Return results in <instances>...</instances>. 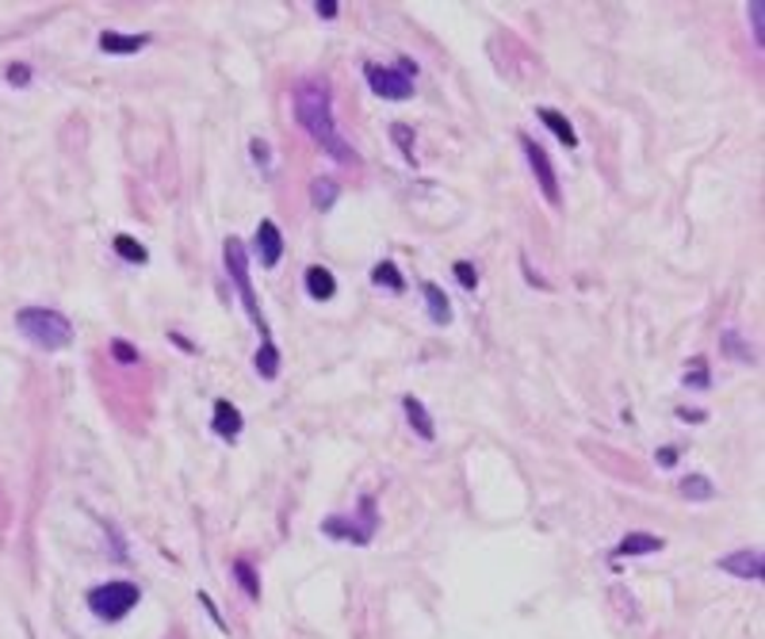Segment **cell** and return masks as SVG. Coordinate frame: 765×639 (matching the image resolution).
Masks as SVG:
<instances>
[{"instance_id":"23","label":"cell","mask_w":765,"mask_h":639,"mask_svg":"<svg viewBox=\"0 0 765 639\" xmlns=\"http://www.w3.org/2000/svg\"><path fill=\"white\" fill-rule=\"evenodd\" d=\"M685 383H693V387H708V364L700 361H693V367H689V375H685Z\"/></svg>"},{"instance_id":"1","label":"cell","mask_w":765,"mask_h":639,"mask_svg":"<svg viewBox=\"0 0 765 639\" xmlns=\"http://www.w3.org/2000/svg\"><path fill=\"white\" fill-rule=\"evenodd\" d=\"M295 119L303 122L306 135H311L330 157H337V161H345V165L356 161V150L345 142V138H341L337 119H333V100H330L325 81L298 85V89H295Z\"/></svg>"},{"instance_id":"7","label":"cell","mask_w":765,"mask_h":639,"mask_svg":"<svg viewBox=\"0 0 765 639\" xmlns=\"http://www.w3.org/2000/svg\"><path fill=\"white\" fill-rule=\"evenodd\" d=\"M521 150H524V157H529L536 180H540L543 199H548V204H559V199H562L559 196V177H556V169H551V157L543 154V146H536L532 138H521Z\"/></svg>"},{"instance_id":"4","label":"cell","mask_w":765,"mask_h":639,"mask_svg":"<svg viewBox=\"0 0 765 639\" xmlns=\"http://www.w3.org/2000/svg\"><path fill=\"white\" fill-rule=\"evenodd\" d=\"M413 73H418V66H410L406 58L399 61V69L380 66V61L364 66L367 89H372L375 96H383V100H410V96H413Z\"/></svg>"},{"instance_id":"31","label":"cell","mask_w":765,"mask_h":639,"mask_svg":"<svg viewBox=\"0 0 765 639\" xmlns=\"http://www.w3.org/2000/svg\"><path fill=\"white\" fill-rule=\"evenodd\" d=\"M674 460H677V452H674V449H663V452H658V463H666V468H670Z\"/></svg>"},{"instance_id":"10","label":"cell","mask_w":765,"mask_h":639,"mask_svg":"<svg viewBox=\"0 0 765 639\" xmlns=\"http://www.w3.org/2000/svg\"><path fill=\"white\" fill-rule=\"evenodd\" d=\"M146 42H149V35H122V31L100 35L104 55H138V50H146Z\"/></svg>"},{"instance_id":"19","label":"cell","mask_w":765,"mask_h":639,"mask_svg":"<svg viewBox=\"0 0 765 639\" xmlns=\"http://www.w3.org/2000/svg\"><path fill=\"white\" fill-rule=\"evenodd\" d=\"M681 494L693 498V502H712V498H716V486H712L705 475H689V479H681Z\"/></svg>"},{"instance_id":"24","label":"cell","mask_w":765,"mask_h":639,"mask_svg":"<svg viewBox=\"0 0 765 639\" xmlns=\"http://www.w3.org/2000/svg\"><path fill=\"white\" fill-rule=\"evenodd\" d=\"M111 353H116V361H122V364H135L138 361V353L127 345V341H111Z\"/></svg>"},{"instance_id":"15","label":"cell","mask_w":765,"mask_h":639,"mask_svg":"<svg viewBox=\"0 0 765 639\" xmlns=\"http://www.w3.org/2000/svg\"><path fill=\"white\" fill-rule=\"evenodd\" d=\"M536 116H540V122L559 138L562 146H578V135H575V127H570L567 116H559V111H551V108H540Z\"/></svg>"},{"instance_id":"16","label":"cell","mask_w":765,"mask_h":639,"mask_svg":"<svg viewBox=\"0 0 765 639\" xmlns=\"http://www.w3.org/2000/svg\"><path fill=\"white\" fill-rule=\"evenodd\" d=\"M421 292H425V303H429V318H433L437 326H444V322L452 318V306H448L444 292L437 284H421Z\"/></svg>"},{"instance_id":"17","label":"cell","mask_w":765,"mask_h":639,"mask_svg":"<svg viewBox=\"0 0 765 639\" xmlns=\"http://www.w3.org/2000/svg\"><path fill=\"white\" fill-rule=\"evenodd\" d=\"M372 284L386 287V292H402V287H406V279H402V273H399V265H394V260H380V265L372 268Z\"/></svg>"},{"instance_id":"13","label":"cell","mask_w":765,"mask_h":639,"mask_svg":"<svg viewBox=\"0 0 765 639\" xmlns=\"http://www.w3.org/2000/svg\"><path fill=\"white\" fill-rule=\"evenodd\" d=\"M402 406H406V417H410V425L418 429L421 441H433V436H437V425H433V417H429L425 402L410 395V399H402Z\"/></svg>"},{"instance_id":"9","label":"cell","mask_w":765,"mask_h":639,"mask_svg":"<svg viewBox=\"0 0 765 639\" xmlns=\"http://www.w3.org/2000/svg\"><path fill=\"white\" fill-rule=\"evenodd\" d=\"M719 567H724L727 574H735V579H762L765 563H762V551H732V556L719 559Z\"/></svg>"},{"instance_id":"6","label":"cell","mask_w":765,"mask_h":639,"mask_svg":"<svg viewBox=\"0 0 765 639\" xmlns=\"http://www.w3.org/2000/svg\"><path fill=\"white\" fill-rule=\"evenodd\" d=\"M360 513H364V518H330L322 524L325 532H330V537H341V540H353V544H367V540H372V532H375V498L367 494L364 502H360Z\"/></svg>"},{"instance_id":"22","label":"cell","mask_w":765,"mask_h":639,"mask_svg":"<svg viewBox=\"0 0 765 639\" xmlns=\"http://www.w3.org/2000/svg\"><path fill=\"white\" fill-rule=\"evenodd\" d=\"M234 574L242 579V586H245V593H249V598H261V582L253 579L249 563H242V559H237V563H234Z\"/></svg>"},{"instance_id":"5","label":"cell","mask_w":765,"mask_h":639,"mask_svg":"<svg viewBox=\"0 0 765 639\" xmlns=\"http://www.w3.org/2000/svg\"><path fill=\"white\" fill-rule=\"evenodd\" d=\"M138 606V586L135 582H104L89 593V609L100 620H122Z\"/></svg>"},{"instance_id":"2","label":"cell","mask_w":765,"mask_h":639,"mask_svg":"<svg viewBox=\"0 0 765 639\" xmlns=\"http://www.w3.org/2000/svg\"><path fill=\"white\" fill-rule=\"evenodd\" d=\"M16 330L31 341V345L47 348V353H58L73 341V322L66 314L50 311V306H23L16 311Z\"/></svg>"},{"instance_id":"28","label":"cell","mask_w":765,"mask_h":639,"mask_svg":"<svg viewBox=\"0 0 765 639\" xmlns=\"http://www.w3.org/2000/svg\"><path fill=\"white\" fill-rule=\"evenodd\" d=\"M394 138H399V146H402V150H406L410 157H413V146H410V127H402V122H394Z\"/></svg>"},{"instance_id":"21","label":"cell","mask_w":765,"mask_h":639,"mask_svg":"<svg viewBox=\"0 0 765 639\" xmlns=\"http://www.w3.org/2000/svg\"><path fill=\"white\" fill-rule=\"evenodd\" d=\"M257 372L265 375V380H276L279 375V353H276V345H261V353H257Z\"/></svg>"},{"instance_id":"30","label":"cell","mask_w":765,"mask_h":639,"mask_svg":"<svg viewBox=\"0 0 765 639\" xmlns=\"http://www.w3.org/2000/svg\"><path fill=\"white\" fill-rule=\"evenodd\" d=\"M318 16H325V20H333V16H337V0H318Z\"/></svg>"},{"instance_id":"20","label":"cell","mask_w":765,"mask_h":639,"mask_svg":"<svg viewBox=\"0 0 765 639\" xmlns=\"http://www.w3.org/2000/svg\"><path fill=\"white\" fill-rule=\"evenodd\" d=\"M116 253H119L122 260H130V265H146V260H149L146 245L135 242V238H127V234H119V238H116Z\"/></svg>"},{"instance_id":"26","label":"cell","mask_w":765,"mask_h":639,"mask_svg":"<svg viewBox=\"0 0 765 639\" xmlns=\"http://www.w3.org/2000/svg\"><path fill=\"white\" fill-rule=\"evenodd\" d=\"M455 276H460V284H463V287H474V284H479V273H474V268L468 265V260H460V265H455Z\"/></svg>"},{"instance_id":"25","label":"cell","mask_w":765,"mask_h":639,"mask_svg":"<svg viewBox=\"0 0 765 639\" xmlns=\"http://www.w3.org/2000/svg\"><path fill=\"white\" fill-rule=\"evenodd\" d=\"M31 81V69L28 66H12L8 69V85H16V89H23V85Z\"/></svg>"},{"instance_id":"12","label":"cell","mask_w":765,"mask_h":639,"mask_svg":"<svg viewBox=\"0 0 765 639\" xmlns=\"http://www.w3.org/2000/svg\"><path fill=\"white\" fill-rule=\"evenodd\" d=\"M306 292H311V299H333L337 295V279H333L330 268H322V265H311L306 268Z\"/></svg>"},{"instance_id":"18","label":"cell","mask_w":765,"mask_h":639,"mask_svg":"<svg viewBox=\"0 0 765 639\" xmlns=\"http://www.w3.org/2000/svg\"><path fill=\"white\" fill-rule=\"evenodd\" d=\"M311 199H314V207H318V212H330V207L337 204V180H330V177L314 180L311 184Z\"/></svg>"},{"instance_id":"8","label":"cell","mask_w":765,"mask_h":639,"mask_svg":"<svg viewBox=\"0 0 765 639\" xmlns=\"http://www.w3.org/2000/svg\"><path fill=\"white\" fill-rule=\"evenodd\" d=\"M257 253L265 268H276L279 257H284V234H279V226L272 223V218H265V223L257 226Z\"/></svg>"},{"instance_id":"14","label":"cell","mask_w":765,"mask_h":639,"mask_svg":"<svg viewBox=\"0 0 765 639\" xmlns=\"http://www.w3.org/2000/svg\"><path fill=\"white\" fill-rule=\"evenodd\" d=\"M650 551H663V537H647V532H628L620 540L617 556H650Z\"/></svg>"},{"instance_id":"3","label":"cell","mask_w":765,"mask_h":639,"mask_svg":"<svg viewBox=\"0 0 765 639\" xmlns=\"http://www.w3.org/2000/svg\"><path fill=\"white\" fill-rule=\"evenodd\" d=\"M226 268H231L245 311H249V322L261 330V345H268V341H272L268 337V322H265V314H261V303H257V295H253V279H249V253H245V245L237 238L226 242Z\"/></svg>"},{"instance_id":"11","label":"cell","mask_w":765,"mask_h":639,"mask_svg":"<svg viewBox=\"0 0 765 639\" xmlns=\"http://www.w3.org/2000/svg\"><path fill=\"white\" fill-rule=\"evenodd\" d=\"M242 414H237L234 402L218 399L215 402V422H210V429H215V436H223V441H234L237 433H242Z\"/></svg>"},{"instance_id":"27","label":"cell","mask_w":765,"mask_h":639,"mask_svg":"<svg viewBox=\"0 0 765 639\" xmlns=\"http://www.w3.org/2000/svg\"><path fill=\"white\" fill-rule=\"evenodd\" d=\"M249 150H253V157H257V165H265V169H268V157H272V150H268V142H261V138H253V142H249Z\"/></svg>"},{"instance_id":"29","label":"cell","mask_w":765,"mask_h":639,"mask_svg":"<svg viewBox=\"0 0 765 639\" xmlns=\"http://www.w3.org/2000/svg\"><path fill=\"white\" fill-rule=\"evenodd\" d=\"M762 8H765V4H758V0H754V4H751V20H754V39H758V42H762Z\"/></svg>"}]
</instances>
